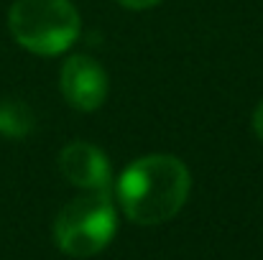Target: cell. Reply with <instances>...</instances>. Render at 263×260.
<instances>
[{
    "label": "cell",
    "instance_id": "obj_1",
    "mask_svg": "<svg viewBox=\"0 0 263 260\" xmlns=\"http://www.w3.org/2000/svg\"><path fill=\"white\" fill-rule=\"evenodd\" d=\"M192 178L186 166L166 153H151L133 161L118 178V202L136 225L169 222L184 207Z\"/></svg>",
    "mask_w": 263,
    "mask_h": 260
},
{
    "label": "cell",
    "instance_id": "obj_2",
    "mask_svg": "<svg viewBox=\"0 0 263 260\" xmlns=\"http://www.w3.org/2000/svg\"><path fill=\"white\" fill-rule=\"evenodd\" d=\"M13 38L41 56L67 51L80 36V13L72 0H15L8 10Z\"/></svg>",
    "mask_w": 263,
    "mask_h": 260
},
{
    "label": "cell",
    "instance_id": "obj_3",
    "mask_svg": "<svg viewBox=\"0 0 263 260\" xmlns=\"http://www.w3.org/2000/svg\"><path fill=\"white\" fill-rule=\"evenodd\" d=\"M118 217L107 189L87 191L62 207L54 222V240L72 258L97 255L115 235Z\"/></svg>",
    "mask_w": 263,
    "mask_h": 260
},
{
    "label": "cell",
    "instance_id": "obj_4",
    "mask_svg": "<svg viewBox=\"0 0 263 260\" xmlns=\"http://www.w3.org/2000/svg\"><path fill=\"white\" fill-rule=\"evenodd\" d=\"M62 94L64 99L82 112L97 110L107 97V74L105 69L85 54L69 56L62 67Z\"/></svg>",
    "mask_w": 263,
    "mask_h": 260
},
{
    "label": "cell",
    "instance_id": "obj_5",
    "mask_svg": "<svg viewBox=\"0 0 263 260\" xmlns=\"http://www.w3.org/2000/svg\"><path fill=\"white\" fill-rule=\"evenodd\" d=\"M59 171L72 186H80L85 191L110 189V164L105 153L87 141H74L62 148Z\"/></svg>",
    "mask_w": 263,
    "mask_h": 260
},
{
    "label": "cell",
    "instance_id": "obj_6",
    "mask_svg": "<svg viewBox=\"0 0 263 260\" xmlns=\"http://www.w3.org/2000/svg\"><path fill=\"white\" fill-rule=\"evenodd\" d=\"M33 125H36V117L26 102L0 99V135L21 141V138L31 135Z\"/></svg>",
    "mask_w": 263,
    "mask_h": 260
},
{
    "label": "cell",
    "instance_id": "obj_7",
    "mask_svg": "<svg viewBox=\"0 0 263 260\" xmlns=\"http://www.w3.org/2000/svg\"><path fill=\"white\" fill-rule=\"evenodd\" d=\"M118 3L125 5V8H133V10H143V8H151V5H156L161 0H118Z\"/></svg>",
    "mask_w": 263,
    "mask_h": 260
},
{
    "label": "cell",
    "instance_id": "obj_8",
    "mask_svg": "<svg viewBox=\"0 0 263 260\" xmlns=\"http://www.w3.org/2000/svg\"><path fill=\"white\" fill-rule=\"evenodd\" d=\"M253 130H256V135L263 141V99L258 102V107H256V112H253Z\"/></svg>",
    "mask_w": 263,
    "mask_h": 260
}]
</instances>
